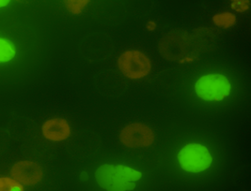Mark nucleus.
I'll list each match as a JSON object with an SVG mask.
<instances>
[{
    "instance_id": "1",
    "label": "nucleus",
    "mask_w": 251,
    "mask_h": 191,
    "mask_svg": "<svg viewBox=\"0 0 251 191\" xmlns=\"http://www.w3.org/2000/svg\"><path fill=\"white\" fill-rule=\"evenodd\" d=\"M195 89L204 101H221L229 95L230 84L223 75L209 74L198 80Z\"/></svg>"
},
{
    "instance_id": "2",
    "label": "nucleus",
    "mask_w": 251,
    "mask_h": 191,
    "mask_svg": "<svg viewBox=\"0 0 251 191\" xmlns=\"http://www.w3.org/2000/svg\"><path fill=\"white\" fill-rule=\"evenodd\" d=\"M181 167L190 172H201L212 164V157L205 146L191 144L184 146L178 155Z\"/></svg>"
},
{
    "instance_id": "3",
    "label": "nucleus",
    "mask_w": 251,
    "mask_h": 191,
    "mask_svg": "<svg viewBox=\"0 0 251 191\" xmlns=\"http://www.w3.org/2000/svg\"><path fill=\"white\" fill-rule=\"evenodd\" d=\"M95 176L99 186L105 191H133L136 188V184H134V182L126 180L120 169V165H103L96 170Z\"/></svg>"
},
{
    "instance_id": "4",
    "label": "nucleus",
    "mask_w": 251,
    "mask_h": 191,
    "mask_svg": "<svg viewBox=\"0 0 251 191\" xmlns=\"http://www.w3.org/2000/svg\"><path fill=\"white\" fill-rule=\"evenodd\" d=\"M119 67L130 79H140L148 75L151 63L148 57L138 51H127L120 56Z\"/></svg>"
},
{
    "instance_id": "5",
    "label": "nucleus",
    "mask_w": 251,
    "mask_h": 191,
    "mask_svg": "<svg viewBox=\"0 0 251 191\" xmlns=\"http://www.w3.org/2000/svg\"><path fill=\"white\" fill-rule=\"evenodd\" d=\"M120 140L128 147H146L153 143L154 134L146 125L134 123L127 126L122 130Z\"/></svg>"
},
{
    "instance_id": "6",
    "label": "nucleus",
    "mask_w": 251,
    "mask_h": 191,
    "mask_svg": "<svg viewBox=\"0 0 251 191\" xmlns=\"http://www.w3.org/2000/svg\"><path fill=\"white\" fill-rule=\"evenodd\" d=\"M12 176L18 183L33 186L43 178V170L39 164L33 161L17 162L12 169Z\"/></svg>"
},
{
    "instance_id": "7",
    "label": "nucleus",
    "mask_w": 251,
    "mask_h": 191,
    "mask_svg": "<svg viewBox=\"0 0 251 191\" xmlns=\"http://www.w3.org/2000/svg\"><path fill=\"white\" fill-rule=\"evenodd\" d=\"M43 133L50 141L59 142L67 139L70 133V126L65 119L55 118L46 121L43 126Z\"/></svg>"
},
{
    "instance_id": "8",
    "label": "nucleus",
    "mask_w": 251,
    "mask_h": 191,
    "mask_svg": "<svg viewBox=\"0 0 251 191\" xmlns=\"http://www.w3.org/2000/svg\"><path fill=\"white\" fill-rule=\"evenodd\" d=\"M15 56V48L11 42L0 39V63L8 62Z\"/></svg>"
},
{
    "instance_id": "9",
    "label": "nucleus",
    "mask_w": 251,
    "mask_h": 191,
    "mask_svg": "<svg viewBox=\"0 0 251 191\" xmlns=\"http://www.w3.org/2000/svg\"><path fill=\"white\" fill-rule=\"evenodd\" d=\"M235 16L230 12L219 13L213 17V21L217 26L228 28L235 23Z\"/></svg>"
},
{
    "instance_id": "10",
    "label": "nucleus",
    "mask_w": 251,
    "mask_h": 191,
    "mask_svg": "<svg viewBox=\"0 0 251 191\" xmlns=\"http://www.w3.org/2000/svg\"><path fill=\"white\" fill-rule=\"evenodd\" d=\"M0 191H24V188L16 180L0 177Z\"/></svg>"
},
{
    "instance_id": "11",
    "label": "nucleus",
    "mask_w": 251,
    "mask_h": 191,
    "mask_svg": "<svg viewBox=\"0 0 251 191\" xmlns=\"http://www.w3.org/2000/svg\"><path fill=\"white\" fill-rule=\"evenodd\" d=\"M89 0H67L65 1L66 8L74 14H78L87 6Z\"/></svg>"
},
{
    "instance_id": "12",
    "label": "nucleus",
    "mask_w": 251,
    "mask_h": 191,
    "mask_svg": "<svg viewBox=\"0 0 251 191\" xmlns=\"http://www.w3.org/2000/svg\"><path fill=\"white\" fill-rule=\"evenodd\" d=\"M250 1H232V9L235 11H244L249 9Z\"/></svg>"
},
{
    "instance_id": "13",
    "label": "nucleus",
    "mask_w": 251,
    "mask_h": 191,
    "mask_svg": "<svg viewBox=\"0 0 251 191\" xmlns=\"http://www.w3.org/2000/svg\"><path fill=\"white\" fill-rule=\"evenodd\" d=\"M149 30H153L155 28V23L153 22H149L148 26H147Z\"/></svg>"
},
{
    "instance_id": "14",
    "label": "nucleus",
    "mask_w": 251,
    "mask_h": 191,
    "mask_svg": "<svg viewBox=\"0 0 251 191\" xmlns=\"http://www.w3.org/2000/svg\"><path fill=\"white\" fill-rule=\"evenodd\" d=\"M9 3H10V1H8V0H0V8L7 6Z\"/></svg>"
}]
</instances>
